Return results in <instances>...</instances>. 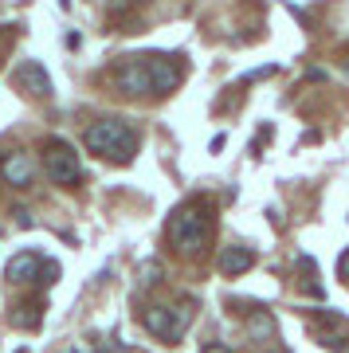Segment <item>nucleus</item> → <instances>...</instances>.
<instances>
[{
	"instance_id": "obj_1",
	"label": "nucleus",
	"mask_w": 349,
	"mask_h": 353,
	"mask_svg": "<svg viewBox=\"0 0 349 353\" xmlns=\"http://www.w3.org/2000/svg\"><path fill=\"white\" fill-rule=\"evenodd\" d=\"M165 236H169V243H173L181 255H200L204 243L212 240V212H208V204L204 201L181 204V208L169 216Z\"/></svg>"
},
{
	"instance_id": "obj_2",
	"label": "nucleus",
	"mask_w": 349,
	"mask_h": 353,
	"mask_svg": "<svg viewBox=\"0 0 349 353\" xmlns=\"http://www.w3.org/2000/svg\"><path fill=\"white\" fill-rule=\"evenodd\" d=\"M83 141H87L90 153H99V157L118 161V165L134 161V153H137V130L130 122H122V118H99V122H90Z\"/></svg>"
},
{
	"instance_id": "obj_3",
	"label": "nucleus",
	"mask_w": 349,
	"mask_h": 353,
	"mask_svg": "<svg viewBox=\"0 0 349 353\" xmlns=\"http://www.w3.org/2000/svg\"><path fill=\"white\" fill-rule=\"evenodd\" d=\"M188 322H192V303H177V306H146L141 310V326L150 330L157 341H169V345H177V341L185 338Z\"/></svg>"
},
{
	"instance_id": "obj_4",
	"label": "nucleus",
	"mask_w": 349,
	"mask_h": 353,
	"mask_svg": "<svg viewBox=\"0 0 349 353\" xmlns=\"http://www.w3.org/2000/svg\"><path fill=\"white\" fill-rule=\"evenodd\" d=\"M43 173L51 176V185H63V189H71L83 181V165H79L75 150L67 145V141H48L43 145Z\"/></svg>"
},
{
	"instance_id": "obj_5",
	"label": "nucleus",
	"mask_w": 349,
	"mask_h": 353,
	"mask_svg": "<svg viewBox=\"0 0 349 353\" xmlns=\"http://www.w3.org/2000/svg\"><path fill=\"white\" fill-rule=\"evenodd\" d=\"M146 75H150V94H173L185 79V67L177 63V55H141Z\"/></svg>"
},
{
	"instance_id": "obj_6",
	"label": "nucleus",
	"mask_w": 349,
	"mask_h": 353,
	"mask_svg": "<svg viewBox=\"0 0 349 353\" xmlns=\"http://www.w3.org/2000/svg\"><path fill=\"white\" fill-rule=\"evenodd\" d=\"M314 338H318V345H326V350H349V322L341 314H330V310H326V314L314 322Z\"/></svg>"
},
{
	"instance_id": "obj_7",
	"label": "nucleus",
	"mask_w": 349,
	"mask_h": 353,
	"mask_svg": "<svg viewBox=\"0 0 349 353\" xmlns=\"http://www.w3.org/2000/svg\"><path fill=\"white\" fill-rule=\"evenodd\" d=\"M114 83H118V90L122 94H150V75H146V59L141 55H134V59H126L118 71H114Z\"/></svg>"
},
{
	"instance_id": "obj_8",
	"label": "nucleus",
	"mask_w": 349,
	"mask_h": 353,
	"mask_svg": "<svg viewBox=\"0 0 349 353\" xmlns=\"http://www.w3.org/2000/svg\"><path fill=\"white\" fill-rule=\"evenodd\" d=\"M0 176L12 185V189H32V181H36V165L28 153H4V161H0Z\"/></svg>"
},
{
	"instance_id": "obj_9",
	"label": "nucleus",
	"mask_w": 349,
	"mask_h": 353,
	"mask_svg": "<svg viewBox=\"0 0 349 353\" xmlns=\"http://www.w3.org/2000/svg\"><path fill=\"white\" fill-rule=\"evenodd\" d=\"M36 271H39V255L36 252H20V255H12V259H8L4 279H8V283H32V279H36Z\"/></svg>"
},
{
	"instance_id": "obj_10",
	"label": "nucleus",
	"mask_w": 349,
	"mask_h": 353,
	"mask_svg": "<svg viewBox=\"0 0 349 353\" xmlns=\"http://www.w3.org/2000/svg\"><path fill=\"white\" fill-rule=\"evenodd\" d=\"M251 263H255V252H251V248H224V252H220V271L232 275V279L251 271Z\"/></svg>"
},
{
	"instance_id": "obj_11",
	"label": "nucleus",
	"mask_w": 349,
	"mask_h": 353,
	"mask_svg": "<svg viewBox=\"0 0 349 353\" xmlns=\"http://www.w3.org/2000/svg\"><path fill=\"white\" fill-rule=\"evenodd\" d=\"M20 79H24L28 90H32V94H39V99H48V94H51V79H48V71H43L36 59L20 67Z\"/></svg>"
},
{
	"instance_id": "obj_12",
	"label": "nucleus",
	"mask_w": 349,
	"mask_h": 353,
	"mask_svg": "<svg viewBox=\"0 0 349 353\" xmlns=\"http://www.w3.org/2000/svg\"><path fill=\"white\" fill-rule=\"evenodd\" d=\"M39 322H43V303H20L12 314V326L20 330H36Z\"/></svg>"
},
{
	"instance_id": "obj_13",
	"label": "nucleus",
	"mask_w": 349,
	"mask_h": 353,
	"mask_svg": "<svg viewBox=\"0 0 349 353\" xmlns=\"http://www.w3.org/2000/svg\"><path fill=\"white\" fill-rule=\"evenodd\" d=\"M248 330H251V338H275V318L267 310H255L248 318Z\"/></svg>"
},
{
	"instance_id": "obj_14",
	"label": "nucleus",
	"mask_w": 349,
	"mask_h": 353,
	"mask_svg": "<svg viewBox=\"0 0 349 353\" xmlns=\"http://www.w3.org/2000/svg\"><path fill=\"white\" fill-rule=\"evenodd\" d=\"M55 279H59V263H55V259H39V271H36V279H32V283H39V287H51Z\"/></svg>"
},
{
	"instance_id": "obj_15",
	"label": "nucleus",
	"mask_w": 349,
	"mask_h": 353,
	"mask_svg": "<svg viewBox=\"0 0 349 353\" xmlns=\"http://www.w3.org/2000/svg\"><path fill=\"white\" fill-rule=\"evenodd\" d=\"M161 279V263H146L141 267V283H157Z\"/></svg>"
},
{
	"instance_id": "obj_16",
	"label": "nucleus",
	"mask_w": 349,
	"mask_h": 353,
	"mask_svg": "<svg viewBox=\"0 0 349 353\" xmlns=\"http://www.w3.org/2000/svg\"><path fill=\"white\" fill-rule=\"evenodd\" d=\"M200 353H232V345H224V341H204Z\"/></svg>"
},
{
	"instance_id": "obj_17",
	"label": "nucleus",
	"mask_w": 349,
	"mask_h": 353,
	"mask_svg": "<svg viewBox=\"0 0 349 353\" xmlns=\"http://www.w3.org/2000/svg\"><path fill=\"white\" fill-rule=\"evenodd\" d=\"M75 353H87V350H83V345H75Z\"/></svg>"
}]
</instances>
